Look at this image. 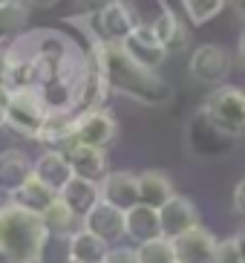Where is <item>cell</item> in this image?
Masks as SVG:
<instances>
[{
  "label": "cell",
  "mask_w": 245,
  "mask_h": 263,
  "mask_svg": "<svg viewBox=\"0 0 245 263\" xmlns=\"http://www.w3.org/2000/svg\"><path fill=\"white\" fill-rule=\"evenodd\" d=\"M170 246H173L176 263H214L216 237L208 232L205 226H196L191 232H185L182 237L170 240Z\"/></svg>",
  "instance_id": "7c38bea8"
},
{
  "label": "cell",
  "mask_w": 245,
  "mask_h": 263,
  "mask_svg": "<svg viewBox=\"0 0 245 263\" xmlns=\"http://www.w3.org/2000/svg\"><path fill=\"white\" fill-rule=\"evenodd\" d=\"M202 113L211 119L216 130L237 139L245 133V90L234 84H219L202 104Z\"/></svg>",
  "instance_id": "277c9868"
},
{
  "label": "cell",
  "mask_w": 245,
  "mask_h": 263,
  "mask_svg": "<svg viewBox=\"0 0 245 263\" xmlns=\"http://www.w3.org/2000/svg\"><path fill=\"white\" fill-rule=\"evenodd\" d=\"M3 3H6V0H0V6H3Z\"/></svg>",
  "instance_id": "ab89813d"
},
{
  "label": "cell",
  "mask_w": 245,
  "mask_h": 263,
  "mask_svg": "<svg viewBox=\"0 0 245 263\" xmlns=\"http://www.w3.org/2000/svg\"><path fill=\"white\" fill-rule=\"evenodd\" d=\"M58 200V194L55 191H49V188L44 185V182H38L35 177H29L26 182H23L21 188H17L15 194H9V202L12 205H17V209H23V211H29V214H44L52 202Z\"/></svg>",
  "instance_id": "44dd1931"
},
{
  "label": "cell",
  "mask_w": 245,
  "mask_h": 263,
  "mask_svg": "<svg viewBox=\"0 0 245 263\" xmlns=\"http://www.w3.org/2000/svg\"><path fill=\"white\" fill-rule=\"evenodd\" d=\"M234 243H237V252H239V260L245 263V229L239 234H234Z\"/></svg>",
  "instance_id": "d590c367"
},
{
  "label": "cell",
  "mask_w": 245,
  "mask_h": 263,
  "mask_svg": "<svg viewBox=\"0 0 245 263\" xmlns=\"http://www.w3.org/2000/svg\"><path fill=\"white\" fill-rule=\"evenodd\" d=\"M170 197H176V188H173L168 174H161V171L138 174V205H147V209L159 211Z\"/></svg>",
  "instance_id": "ffe728a7"
},
{
  "label": "cell",
  "mask_w": 245,
  "mask_h": 263,
  "mask_svg": "<svg viewBox=\"0 0 245 263\" xmlns=\"http://www.w3.org/2000/svg\"><path fill=\"white\" fill-rule=\"evenodd\" d=\"M29 177H32V159L23 154L21 147L0 151V191L15 194Z\"/></svg>",
  "instance_id": "e0dca14e"
},
{
  "label": "cell",
  "mask_w": 245,
  "mask_h": 263,
  "mask_svg": "<svg viewBox=\"0 0 245 263\" xmlns=\"http://www.w3.org/2000/svg\"><path fill=\"white\" fill-rule=\"evenodd\" d=\"M101 200L118 211H130L138 205V177L130 171H110L98 182Z\"/></svg>",
  "instance_id": "8fae6325"
},
{
  "label": "cell",
  "mask_w": 245,
  "mask_h": 263,
  "mask_svg": "<svg viewBox=\"0 0 245 263\" xmlns=\"http://www.w3.org/2000/svg\"><path fill=\"white\" fill-rule=\"evenodd\" d=\"M188 70H191V76L196 78V81H202V84H219L231 70L228 49H225L222 44H202L199 49H193Z\"/></svg>",
  "instance_id": "9c48e42d"
},
{
  "label": "cell",
  "mask_w": 245,
  "mask_h": 263,
  "mask_svg": "<svg viewBox=\"0 0 245 263\" xmlns=\"http://www.w3.org/2000/svg\"><path fill=\"white\" fill-rule=\"evenodd\" d=\"M225 3H228V0H182V9H185V15H188V21H191L193 26H202V24H208L211 17L219 15L225 9Z\"/></svg>",
  "instance_id": "4316f807"
},
{
  "label": "cell",
  "mask_w": 245,
  "mask_h": 263,
  "mask_svg": "<svg viewBox=\"0 0 245 263\" xmlns=\"http://www.w3.org/2000/svg\"><path fill=\"white\" fill-rule=\"evenodd\" d=\"M29 9H52V6H58L61 0H23Z\"/></svg>",
  "instance_id": "836d02e7"
},
{
  "label": "cell",
  "mask_w": 245,
  "mask_h": 263,
  "mask_svg": "<svg viewBox=\"0 0 245 263\" xmlns=\"http://www.w3.org/2000/svg\"><path fill=\"white\" fill-rule=\"evenodd\" d=\"M69 252H72V260L75 263H104L110 252V243H104L101 237L78 229L72 237H69Z\"/></svg>",
  "instance_id": "603a6c76"
},
{
  "label": "cell",
  "mask_w": 245,
  "mask_h": 263,
  "mask_svg": "<svg viewBox=\"0 0 245 263\" xmlns=\"http://www.w3.org/2000/svg\"><path fill=\"white\" fill-rule=\"evenodd\" d=\"M214 263H242V260H239V252H237V243H234V237L216 240Z\"/></svg>",
  "instance_id": "f1b7e54d"
},
{
  "label": "cell",
  "mask_w": 245,
  "mask_h": 263,
  "mask_svg": "<svg viewBox=\"0 0 245 263\" xmlns=\"http://www.w3.org/2000/svg\"><path fill=\"white\" fill-rule=\"evenodd\" d=\"M92 58L98 64L110 93L127 96V99L147 104V107H159L173 96V87L159 72L136 64L121 49V44H92Z\"/></svg>",
  "instance_id": "6da1fadb"
},
{
  "label": "cell",
  "mask_w": 245,
  "mask_h": 263,
  "mask_svg": "<svg viewBox=\"0 0 245 263\" xmlns=\"http://www.w3.org/2000/svg\"><path fill=\"white\" fill-rule=\"evenodd\" d=\"M150 29H153V35L159 38V44L168 49V52L188 47V41H191V32L185 29L182 17H179L173 9H161L159 17L150 24Z\"/></svg>",
  "instance_id": "7402d4cb"
},
{
  "label": "cell",
  "mask_w": 245,
  "mask_h": 263,
  "mask_svg": "<svg viewBox=\"0 0 245 263\" xmlns=\"http://www.w3.org/2000/svg\"><path fill=\"white\" fill-rule=\"evenodd\" d=\"M159 226H161V237L165 240H176L185 232H191L199 226V209L193 205L188 197H170L159 211Z\"/></svg>",
  "instance_id": "ba28073f"
},
{
  "label": "cell",
  "mask_w": 245,
  "mask_h": 263,
  "mask_svg": "<svg viewBox=\"0 0 245 263\" xmlns=\"http://www.w3.org/2000/svg\"><path fill=\"white\" fill-rule=\"evenodd\" d=\"M69 237L72 234H44L40 249H38V260L35 263H69L72 260Z\"/></svg>",
  "instance_id": "484cf974"
},
{
  "label": "cell",
  "mask_w": 245,
  "mask_h": 263,
  "mask_svg": "<svg viewBox=\"0 0 245 263\" xmlns=\"http://www.w3.org/2000/svg\"><path fill=\"white\" fill-rule=\"evenodd\" d=\"M234 211L245 217V177L239 179V185L234 188Z\"/></svg>",
  "instance_id": "1f68e13d"
},
{
  "label": "cell",
  "mask_w": 245,
  "mask_h": 263,
  "mask_svg": "<svg viewBox=\"0 0 245 263\" xmlns=\"http://www.w3.org/2000/svg\"><path fill=\"white\" fill-rule=\"evenodd\" d=\"M29 26V6L23 0H6L0 6V41L21 38Z\"/></svg>",
  "instance_id": "cb8c5ba5"
},
{
  "label": "cell",
  "mask_w": 245,
  "mask_h": 263,
  "mask_svg": "<svg viewBox=\"0 0 245 263\" xmlns=\"http://www.w3.org/2000/svg\"><path fill=\"white\" fill-rule=\"evenodd\" d=\"M136 257H138V263H176L173 246H170V240H165V237L150 240L145 246H136Z\"/></svg>",
  "instance_id": "83f0119b"
},
{
  "label": "cell",
  "mask_w": 245,
  "mask_h": 263,
  "mask_svg": "<svg viewBox=\"0 0 245 263\" xmlns=\"http://www.w3.org/2000/svg\"><path fill=\"white\" fill-rule=\"evenodd\" d=\"M234 3H237V9H239V15L245 17V0H234Z\"/></svg>",
  "instance_id": "74e56055"
},
{
  "label": "cell",
  "mask_w": 245,
  "mask_h": 263,
  "mask_svg": "<svg viewBox=\"0 0 245 263\" xmlns=\"http://www.w3.org/2000/svg\"><path fill=\"white\" fill-rule=\"evenodd\" d=\"M64 156H67L69 168H72V177L101 182L110 174L107 151H98V147H90V145H72L64 151Z\"/></svg>",
  "instance_id": "5bb4252c"
},
{
  "label": "cell",
  "mask_w": 245,
  "mask_h": 263,
  "mask_svg": "<svg viewBox=\"0 0 245 263\" xmlns=\"http://www.w3.org/2000/svg\"><path fill=\"white\" fill-rule=\"evenodd\" d=\"M9 72H12V52H9V41H0V87L9 90Z\"/></svg>",
  "instance_id": "4dcf8cb0"
},
{
  "label": "cell",
  "mask_w": 245,
  "mask_h": 263,
  "mask_svg": "<svg viewBox=\"0 0 245 263\" xmlns=\"http://www.w3.org/2000/svg\"><path fill=\"white\" fill-rule=\"evenodd\" d=\"M44 223L38 214L17 209L12 202L0 205V249L12 263H35L44 240Z\"/></svg>",
  "instance_id": "7a4b0ae2"
},
{
  "label": "cell",
  "mask_w": 245,
  "mask_h": 263,
  "mask_svg": "<svg viewBox=\"0 0 245 263\" xmlns=\"http://www.w3.org/2000/svg\"><path fill=\"white\" fill-rule=\"evenodd\" d=\"M185 145H188V151L196 154V156H216V154H225V151L234 145V139L225 136L222 130H216L214 124H211V119H208L199 107L191 116L188 127H185Z\"/></svg>",
  "instance_id": "8992f818"
},
{
  "label": "cell",
  "mask_w": 245,
  "mask_h": 263,
  "mask_svg": "<svg viewBox=\"0 0 245 263\" xmlns=\"http://www.w3.org/2000/svg\"><path fill=\"white\" fill-rule=\"evenodd\" d=\"M78 21L87 24L84 29L90 32L92 44H124V38L141 24V17L130 0H110L98 12H90Z\"/></svg>",
  "instance_id": "3957f363"
},
{
  "label": "cell",
  "mask_w": 245,
  "mask_h": 263,
  "mask_svg": "<svg viewBox=\"0 0 245 263\" xmlns=\"http://www.w3.org/2000/svg\"><path fill=\"white\" fill-rule=\"evenodd\" d=\"M104 263H138L136 249H130V246H110Z\"/></svg>",
  "instance_id": "f546056e"
},
{
  "label": "cell",
  "mask_w": 245,
  "mask_h": 263,
  "mask_svg": "<svg viewBox=\"0 0 245 263\" xmlns=\"http://www.w3.org/2000/svg\"><path fill=\"white\" fill-rule=\"evenodd\" d=\"M81 229L95 237H101L104 243H115V240L124 237V211L107 205L104 200H98L81 217Z\"/></svg>",
  "instance_id": "4fadbf2b"
},
{
  "label": "cell",
  "mask_w": 245,
  "mask_h": 263,
  "mask_svg": "<svg viewBox=\"0 0 245 263\" xmlns=\"http://www.w3.org/2000/svg\"><path fill=\"white\" fill-rule=\"evenodd\" d=\"M118 136V122L107 110H92L75 116V145H90L98 151H107Z\"/></svg>",
  "instance_id": "52a82bcc"
},
{
  "label": "cell",
  "mask_w": 245,
  "mask_h": 263,
  "mask_svg": "<svg viewBox=\"0 0 245 263\" xmlns=\"http://www.w3.org/2000/svg\"><path fill=\"white\" fill-rule=\"evenodd\" d=\"M237 61L245 70V29H242V35H239V44H237Z\"/></svg>",
  "instance_id": "8d00e7d4"
},
{
  "label": "cell",
  "mask_w": 245,
  "mask_h": 263,
  "mask_svg": "<svg viewBox=\"0 0 245 263\" xmlns=\"http://www.w3.org/2000/svg\"><path fill=\"white\" fill-rule=\"evenodd\" d=\"M69 263H75V260H69Z\"/></svg>",
  "instance_id": "60d3db41"
},
{
  "label": "cell",
  "mask_w": 245,
  "mask_h": 263,
  "mask_svg": "<svg viewBox=\"0 0 245 263\" xmlns=\"http://www.w3.org/2000/svg\"><path fill=\"white\" fill-rule=\"evenodd\" d=\"M121 49L127 55H130L136 64H141V67H147V70H159L161 61L168 58V49L159 44V38L153 35V29H150V24H138L136 29L124 38Z\"/></svg>",
  "instance_id": "30bf717a"
},
{
  "label": "cell",
  "mask_w": 245,
  "mask_h": 263,
  "mask_svg": "<svg viewBox=\"0 0 245 263\" xmlns=\"http://www.w3.org/2000/svg\"><path fill=\"white\" fill-rule=\"evenodd\" d=\"M0 263H12V260H9V255L3 252V249H0Z\"/></svg>",
  "instance_id": "f35d334b"
},
{
  "label": "cell",
  "mask_w": 245,
  "mask_h": 263,
  "mask_svg": "<svg viewBox=\"0 0 245 263\" xmlns=\"http://www.w3.org/2000/svg\"><path fill=\"white\" fill-rule=\"evenodd\" d=\"M78 3H81L84 9H90V12H98L101 6H107L110 0H78Z\"/></svg>",
  "instance_id": "e575fe53"
},
{
  "label": "cell",
  "mask_w": 245,
  "mask_h": 263,
  "mask_svg": "<svg viewBox=\"0 0 245 263\" xmlns=\"http://www.w3.org/2000/svg\"><path fill=\"white\" fill-rule=\"evenodd\" d=\"M35 139L55 154H64L67 147L75 145V116L72 113H46L44 124Z\"/></svg>",
  "instance_id": "9a60e30c"
},
{
  "label": "cell",
  "mask_w": 245,
  "mask_h": 263,
  "mask_svg": "<svg viewBox=\"0 0 245 263\" xmlns=\"http://www.w3.org/2000/svg\"><path fill=\"white\" fill-rule=\"evenodd\" d=\"M46 113L49 110H46L38 90H12L9 104H6V127H12L15 133H21L26 139H35Z\"/></svg>",
  "instance_id": "5b68a950"
},
{
  "label": "cell",
  "mask_w": 245,
  "mask_h": 263,
  "mask_svg": "<svg viewBox=\"0 0 245 263\" xmlns=\"http://www.w3.org/2000/svg\"><path fill=\"white\" fill-rule=\"evenodd\" d=\"M32 177L44 182L49 191H61L67 185L69 179H72V168H69L67 156L64 154H55V151H44V154L32 162Z\"/></svg>",
  "instance_id": "2e32d148"
},
{
  "label": "cell",
  "mask_w": 245,
  "mask_h": 263,
  "mask_svg": "<svg viewBox=\"0 0 245 263\" xmlns=\"http://www.w3.org/2000/svg\"><path fill=\"white\" fill-rule=\"evenodd\" d=\"M6 104H9V90L0 87V127H6Z\"/></svg>",
  "instance_id": "d6a6232c"
},
{
  "label": "cell",
  "mask_w": 245,
  "mask_h": 263,
  "mask_svg": "<svg viewBox=\"0 0 245 263\" xmlns=\"http://www.w3.org/2000/svg\"><path fill=\"white\" fill-rule=\"evenodd\" d=\"M40 223H44L46 234H75L78 229H81V220H78L61 200H55L52 205L40 214Z\"/></svg>",
  "instance_id": "d4e9b609"
},
{
  "label": "cell",
  "mask_w": 245,
  "mask_h": 263,
  "mask_svg": "<svg viewBox=\"0 0 245 263\" xmlns=\"http://www.w3.org/2000/svg\"><path fill=\"white\" fill-rule=\"evenodd\" d=\"M58 200L67 205L72 214L81 220L87 211L101 200V191H98V182H90V179H81V177H72L67 185L58 191Z\"/></svg>",
  "instance_id": "d6986e66"
},
{
  "label": "cell",
  "mask_w": 245,
  "mask_h": 263,
  "mask_svg": "<svg viewBox=\"0 0 245 263\" xmlns=\"http://www.w3.org/2000/svg\"><path fill=\"white\" fill-rule=\"evenodd\" d=\"M124 237H130L136 246H145L150 240L161 237V226L156 209L147 205H136V209L124 211Z\"/></svg>",
  "instance_id": "ac0fdd59"
}]
</instances>
